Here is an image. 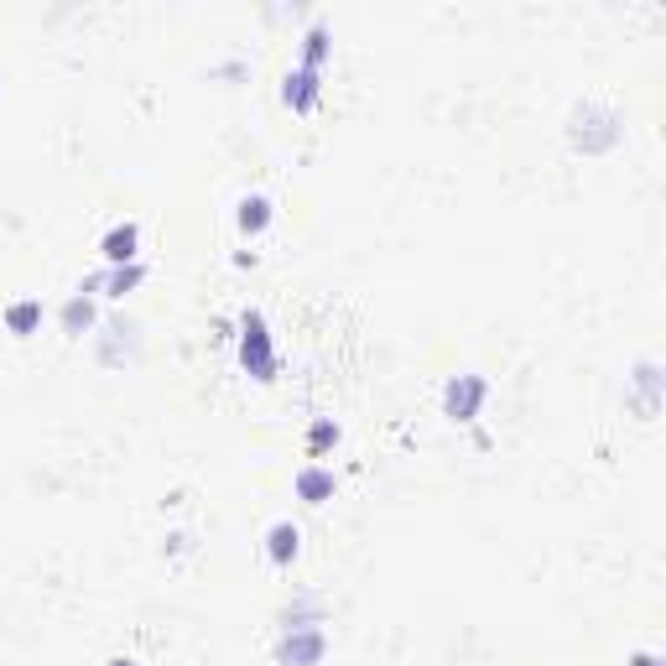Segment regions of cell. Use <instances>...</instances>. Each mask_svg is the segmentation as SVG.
Listing matches in <instances>:
<instances>
[{"mask_svg":"<svg viewBox=\"0 0 666 666\" xmlns=\"http://www.w3.org/2000/svg\"><path fill=\"white\" fill-rule=\"evenodd\" d=\"M619 110L615 104H598V100H583L578 110H573V120H567V141L578 146V152L598 156V152H609L619 141Z\"/></svg>","mask_w":666,"mask_h":666,"instance_id":"obj_1","label":"cell"},{"mask_svg":"<svg viewBox=\"0 0 666 666\" xmlns=\"http://www.w3.org/2000/svg\"><path fill=\"white\" fill-rule=\"evenodd\" d=\"M239 365H245V376H256L260 386L276 380V344H271V328L260 318L256 308L239 312Z\"/></svg>","mask_w":666,"mask_h":666,"instance_id":"obj_2","label":"cell"},{"mask_svg":"<svg viewBox=\"0 0 666 666\" xmlns=\"http://www.w3.org/2000/svg\"><path fill=\"white\" fill-rule=\"evenodd\" d=\"M324 650H328L324 625H281V641H276V662L281 666H318Z\"/></svg>","mask_w":666,"mask_h":666,"instance_id":"obj_3","label":"cell"},{"mask_svg":"<svg viewBox=\"0 0 666 666\" xmlns=\"http://www.w3.org/2000/svg\"><path fill=\"white\" fill-rule=\"evenodd\" d=\"M484 401H490V380L484 376H453L443 391V411L453 417V422H474L479 411H484Z\"/></svg>","mask_w":666,"mask_h":666,"instance_id":"obj_4","label":"cell"},{"mask_svg":"<svg viewBox=\"0 0 666 666\" xmlns=\"http://www.w3.org/2000/svg\"><path fill=\"white\" fill-rule=\"evenodd\" d=\"M100 256L104 266H131L141 256V224L136 219H120L100 235Z\"/></svg>","mask_w":666,"mask_h":666,"instance_id":"obj_5","label":"cell"},{"mask_svg":"<svg viewBox=\"0 0 666 666\" xmlns=\"http://www.w3.org/2000/svg\"><path fill=\"white\" fill-rule=\"evenodd\" d=\"M141 281H146V266L131 260V266H104V271L89 276L79 291H84V297H94V291H100V297H125V291H136Z\"/></svg>","mask_w":666,"mask_h":666,"instance_id":"obj_6","label":"cell"},{"mask_svg":"<svg viewBox=\"0 0 666 666\" xmlns=\"http://www.w3.org/2000/svg\"><path fill=\"white\" fill-rule=\"evenodd\" d=\"M281 100H287V110H297V115H308L312 104L324 100V73H312V69H291L287 79H281Z\"/></svg>","mask_w":666,"mask_h":666,"instance_id":"obj_7","label":"cell"},{"mask_svg":"<svg viewBox=\"0 0 666 666\" xmlns=\"http://www.w3.org/2000/svg\"><path fill=\"white\" fill-rule=\"evenodd\" d=\"M291 484H297V500H308V505H324V500H334V490H339V479H334L328 463H303Z\"/></svg>","mask_w":666,"mask_h":666,"instance_id":"obj_8","label":"cell"},{"mask_svg":"<svg viewBox=\"0 0 666 666\" xmlns=\"http://www.w3.org/2000/svg\"><path fill=\"white\" fill-rule=\"evenodd\" d=\"M276 219V204H271V193H245L235 204V224H239V235H266V224Z\"/></svg>","mask_w":666,"mask_h":666,"instance_id":"obj_9","label":"cell"},{"mask_svg":"<svg viewBox=\"0 0 666 666\" xmlns=\"http://www.w3.org/2000/svg\"><path fill=\"white\" fill-rule=\"evenodd\" d=\"M297 552H303V531L291 526V521H271V531H266V557H271L276 567H291Z\"/></svg>","mask_w":666,"mask_h":666,"instance_id":"obj_10","label":"cell"},{"mask_svg":"<svg viewBox=\"0 0 666 666\" xmlns=\"http://www.w3.org/2000/svg\"><path fill=\"white\" fill-rule=\"evenodd\" d=\"M328 52H334V37H328V27H324V21H312V27H308V37H303V58H297V69L324 73Z\"/></svg>","mask_w":666,"mask_h":666,"instance_id":"obj_11","label":"cell"},{"mask_svg":"<svg viewBox=\"0 0 666 666\" xmlns=\"http://www.w3.org/2000/svg\"><path fill=\"white\" fill-rule=\"evenodd\" d=\"M37 324H42V297H17V303L6 308V328H11L17 339H32Z\"/></svg>","mask_w":666,"mask_h":666,"instance_id":"obj_12","label":"cell"},{"mask_svg":"<svg viewBox=\"0 0 666 666\" xmlns=\"http://www.w3.org/2000/svg\"><path fill=\"white\" fill-rule=\"evenodd\" d=\"M89 328H94V297H84V291H73L69 303H63V334H73V339H84Z\"/></svg>","mask_w":666,"mask_h":666,"instance_id":"obj_13","label":"cell"},{"mask_svg":"<svg viewBox=\"0 0 666 666\" xmlns=\"http://www.w3.org/2000/svg\"><path fill=\"white\" fill-rule=\"evenodd\" d=\"M635 386H641V417H656V359H646L641 370H635Z\"/></svg>","mask_w":666,"mask_h":666,"instance_id":"obj_14","label":"cell"},{"mask_svg":"<svg viewBox=\"0 0 666 666\" xmlns=\"http://www.w3.org/2000/svg\"><path fill=\"white\" fill-rule=\"evenodd\" d=\"M334 443H339V422H328V417H324V422H312V432H308V453H312V459L328 453Z\"/></svg>","mask_w":666,"mask_h":666,"instance_id":"obj_15","label":"cell"},{"mask_svg":"<svg viewBox=\"0 0 666 666\" xmlns=\"http://www.w3.org/2000/svg\"><path fill=\"white\" fill-rule=\"evenodd\" d=\"M110 666H136V662H131V656H115V662H110Z\"/></svg>","mask_w":666,"mask_h":666,"instance_id":"obj_16","label":"cell"}]
</instances>
